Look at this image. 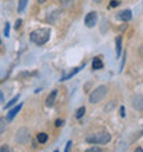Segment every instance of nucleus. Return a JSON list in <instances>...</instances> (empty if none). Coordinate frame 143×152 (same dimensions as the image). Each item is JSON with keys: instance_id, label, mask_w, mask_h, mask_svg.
Instances as JSON below:
<instances>
[{"instance_id": "obj_17", "label": "nucleus", "mask_w": 143, "mask_h": 152, "mask_svg": "<svg viewBox=\"0 0 143 152\" xmlns=\"http://www.w3.org/2000/svg\"><path fill=\"white\" fill-rule=\"evenodd\" d=\"M18 100H20V96L14 97V98H12L10 102H7V104H6V108H10V107H12V105H15L17 102H18Z\"/></svg>"}, {"instance_id": "obj_6", "label": "nucleus", "mask_w": 143, "mask_h": 152, "mask_svg": "<svg viewBox=\"0 0 143 152\" xmlns=\"http://www.w3.org/2000/svg\"><path fill=\"white\" fill-rule=\"evenodd\" d=\"M117 20L124 21V22H128V21L132 20V11L131 10H123L117 14Z\"/></svg>"}, {"instance_id": "obj_1", "label": "nucleus", "mask_w": 143, "mask_h": 152, "mask_svg": "<svg viewBox=\"0 0 143 152\" xmlns=\"http://www.w3.org/2000/svg\"><path fill=\"white\" fill-rule=\"evenodd\" d=\"M50 36H51V31L48 28H39L30 33V40L37 46H43L50 40Z\"/></svg>"}, {"instance_id": "obj_5", "label": "nucleus", "mask_w": 143, "mask_h": 152, "mask_svg": "<svg viewBox=\"0 0 143 152\" xmlns=\"http://www.w3.org/2000/svg\"><path fill=\"white\" fill-rule=\"evenodd\" d=\"M96 21H98V14H96L95 11H91L85 15L84 22H85V25H87L88 28H92V26H95L96 25Z\"/></svg>"}, {"instance_id": "obj_2", "label": "nucleus", "mask_w": 143, "mask_h": 152, "mask_svg": "<svg viewBox=\"0 0 143 152\" xmlns=\"http://www.w3.org/2000/svg\"><path fill=\"white\" fill-rule=\"evenodd\" d=\"M110 134L107 132H99V133H95V134H91V136H88L85 140L87 142L90 144H107L109 141H110Z\"/></svg>"}, {"instance_id": "obj_28", "label": "nucleus", "mask_w": 143, "mask_h": 152, "mask_svg": "<svg viewBox=\"0 0 143 152\" xmlns=\"http://www.w3.org/2000/svg\"><path fill=\"white\" fill-rule=\"evenodd\" d=\"M43 3H46V0H39V4H43Z\"/></svg>"}, {"instance_id": "obj_20", "label": "nucleus", "mask_w": 143, "mask_h": 152, "mask_svg": "<svg viewBox=\"0 0 143 152\" xmlns=\"http://www.w3.org/2000/svg\"><path fill=\"white\" fill-rule=\"evenodd\" d=\"M118 4H120L118 0H111V1H110V7H117Z\"/></svg>"}, {"instance_id": "obj_29", "label": "nucleus", "mask_w": 143, "mask_h": 152, "mask_svg": "<svg viewBox=\"0 0 143 152\" xmlns=\"http://www.w3.org/2000/svg\"><path fill=\"white\" fill-rule=\"evenodd\" d=\"M94 1H95V3H98V4L102 3V0H94Z\"/></svg>"}, {"instance_id": "obj_25", "label": "nucleus", "mask_w": 143, "mask_h": 152, "mask_svg": "<svg viewBox=\"0 0 143 152\" xmlns=\"http://www.w3.org/2000/svg\"><path fill=\"white\" fill-rule=\"evenodd\" d=\"M70 147H72V141H68V144H66V148H65V151H66V152L70 151Z\"/></svg>"}, {"instance_id": "obj_3", "label": "nucleus", "mask_w": 143, "mask_h": 152, "mask_svg": "<svg viewBox=\"0 0 143 152\" xmlns=\"http://www.w3.org/2000/svg\"><path fill=\"white\" fill-rule=\"evenodd\" d=\"M107 94V87L106 86H98L94 91L90 94V102L91 104H98L103 100Z\"/></svg>"}, {"instance_id": "obj_22", "label": "nucleus", "mask_w": 143, "mask_h": 152, "mask_svg": "<svg viewBox=\"0 0 143 152\" xmlns=\"http://www.w3.org/2000/svg\"><path fill=\"white\" fill-rule=\"evenodd\" d=\"M8 152L10 151V148H8V145H3V147H1V148H0V152Z\"/></svg>"}, {"instance_id": "obj_13", "label": "nucleus", "mask_w": 143, "mask_h": 152, "mask_svg": "<svg viewBox=\"0 0 143 152\" xmlns=\"http://www.w3.org/2000/svg\"><path fill=\"white\" fill-rule=\"evenodd\" d=\"M116 53H117V57H120V54H121V36H117V39H116Z\"/></svg>"}, {"instance_id": "obj_21", "label": "nucleus", "mask_w": 143, "mask_h": 152, "mask_svg": "<svg viewBox=\"0 0 143 152\" xmlns=\"http://www.w3.org/2000/svg\"><path fill=\"white\" fill-rule=\"evenodd\" d=\"M87 152H102V149H100V148H96V147H94V148L87 149Z\"/></svg>"}, {"instance_id": "obj_24", "label": "nucleus", "mask_w": 143, "mask_h": 152, "mask_svg": "<svg viewBox=\"0 0 143 152\" xmlns=\"http://www.w3.org/2000/svg\"><path fill=\"white\" fill-rule=\"evenodd\" d=\"M21 24H22V21H21V20H17V22H15V29H20V28H21Z\"/></svg>"}, {"instance_id": "obj_15", "label": "nucleus", "mask_w": 143, "mask_h": 152, "mask_svg": "<svg viewBox=\"0 0 143 152\" xmlns=\"http://www.w3.org/2000/svg\"><path fill=\"white\" fill-rule=\"evenodd\" d=\"M29 0H20V3H18V12H22L26 7V4H28Z\"/></svg>"}, {"instance_id": "obj_16", "label": "nucleus", "mask_w": 143, "mask_h": 152, "mask_svg": "<svg viewBox=\"0 0 143 152\" xmlns=\"http://www.w3.org/2000/svg\"><path fill=\"white\" fill-rule=\"evenodd\" d=\"M61 4H62V7L69 8L73 6V0H61Z\"/></svg>"}, {"instance_id": "obj_10", "label": "nucleus", "mask_w": 143, "mask_h": 152, "mask_svg": "<svg viewBox=\"0 0 143 152\" xmlns=\"http://www.w3.org/2000/svg\"><path fill=\"white\" fill-rule=\"evenodd\" d=\"M21 108H22V105H21V104H20V105H17L15 108H12L11 111L8 112V115H7V120H12V119H14V118L17 116V113H18V112L21 111Z\"/></svg>"}, {"instance_id": "obj_11", "label": "nucleus", "mask_w": 143, "mask_h": 152, "mask_svg": "<svg viewBox=\"0 0 143 152\" xmlns=\"http://www.w3.org/2000/svg\"><path fill=\"white\" fill-rule=\"evenodd\" d=\"M102 68H103L102 60H100L99 57H95L94 61H92V69H94V71H98V69H102Z\"/></svg>"}, {"instance_id": "obj_19", "label": "nucleus", "mask_w": 143, "mask_h": 152, "mask_svg": "<svg viewBox=\"0 0 143 152\" xmlns=\"http://www.w3.org/2000/svg\"><path fill=\"white\" fill-rule=\"evenodd\" d=\"M4 36L6 37L10 36V24H6V28H4Z\"/></svg>"}, {"instance_id": "obj_8", "label": "nucleus", "mask_w": 143, "mask_h": 152, "mask_svg": "<svg viewBox=\"0 0 143 152\" xmlns=\"http://www.w3.org/2000/svg\"><path fill=\"white\" fill-rule=\"evenodd\" d=\"M56 96H58V91H56V90H52V91L50 93V94H48L47 101H46V104H47V107H52V105L55 104Z\"/></svg>"}, {"instance_id": "obj_7", "label": "nucleus", "mask_w": 143, "mask_h": 152, "mask_svg": "<svg viewBox=\"0 0 143 152\" xmlns=\"http://www.w3.org/2000/svg\"><path fill=\"white\" fill-rule=\"evenodd\" d=\"M142 101H143L142 94H139V96H135V97H134V100H132V105H134V108L138 109L139 112H142V109H143Z\"/></svg>"}, {"instance_id": "obj_9", "label": "nucleus", "mask_w": 143, "mask_h": 152, "mask_svg": "<svg viewBox=\"0 0 143 152\" xmlns=\"http://www.w3.org/2000/svg\"><path fill=\"white\" fill-rule=\"evenodd\" d=\"M84 66V65H83ZM83 66H77V68H73V71H70V72H68V73H65L64 76H62V77H61V82H64V80H68V79H70L72 76H74L76 73L79 72L80 69L83 68Z\"/></svg>"}, {"instance_id": "obj_23", "label": "nucleus", "mask_w": 143, "mask_h": 152, "mask_svg": "<svg viewBox=\"0 0 143 152\" xmlns=\"http://www.w3.org/2000/svg\"><path fill=\"white\" fill-rule=\"evenodd\" d=\"M62 124H64V120H61V119H58V120L55 122V126H56V127H61Z\"/></svg>"}, {"instance_id": "obj_26", "label": "nucleus", "mask_w": 143, "mask_h": 152, "mask_svg": "<svg viewBox=\"0 0 143 152\" xmlns=\"http://www.w3.org/2000/svg\"><path fill=\"white\" fill-rule=\"evenodd\" d=\"M120 113H121V116H125V109H124V107L120 108Z\"/></svg>"}, {"instance_id": "obj_27", "label": "nucleus", "mask_w": 143, "mask_h": 152, "mask_svg": "<svg viewBox=\"0 0 143 152\" xmlns=\"http://www.w3.org/2000/svg\"><path fill=\"white\" fill-rule=\"evenodd\" d=\"M0 102H3V94L0 93Z\"/></svg>"}, {"instance_id": "obj_14", "label": "nucleus", "mask_w": 143, "mask_h": 152, "mask_svg": "<svg viewBox=\"0 0 143 152\" xmlns=\"http://www.w3.org/2000/svg\"><path fill=\"white\" fill-rule=\"evenodd\" d=\"M48 140V136L46 133H39V136H37V141H39L40 144H44V142H47Z\"/></svg>"}, {"instance_id": "obj_4", "label": "nucleus", "mask_w": 143, "mask_h": 152, "mask_svg": "<svg viewBox=\"0 0 143 152\" xmlns=\"http://www.w3.org/2000/svg\"><path fill=\"white\" fill-rule=\"evenodd\" d=\"M30 140V134H29V130L28 129H20L18 132H17L15 134V141L18 142V144H26L28 141Z\"/></svg>"}, {"instance_id": "obj_18", "label": "nucleus", "mask_w": 143, "mask_h": 152, "mask_svg": "<svg viewBox=\"0 0 143 152\" xmlns=\"http://www.w3.org/2000/svg\"><path fill=\"white\" fill-rule=\"evenodd\" d=\"M84 112H85V108H84V107L79 108V109H77V112H76V118H77V119H80V118L84 115Z\"/></svg>"}, {"instance_id": "obj_12", "label": "nucleus", "mask_w": 143, "mask_h": 152, "mask_svg": "<svg viewBox=\"0 0 143 152\" xmlns=\"http://www.w3.org/2000/svg\"><path fill=\"white\" fill-rule=\"evenodd\" d=\"M7 122L8 120L6 118H0V136L6 132V129H7Z\"/></svg>"}]
</instances>
